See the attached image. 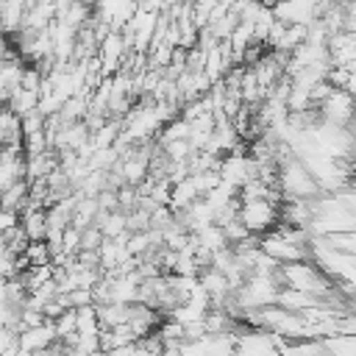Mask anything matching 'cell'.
I'll return each instance as SVG.
<instances>
[{"label": "cell", "instance_id": "1", "mask_svg": "<svg viewBox=\"0 0 356 356\" xmlns=\"http://www.w3.org/2000/svg\"><path fill=\"white\" fill-rule=\"evenodd\" d=\"M56 339V328H53V320H44L33 328H22L17 331V345H19V353H33V350H44L50 342Z\"/></svg>", "mask_w": 356, "mask_h": 356}, {"label": "cell", "instance_id": "2", "mask_svg": "<svg viewBox=\"0 0 356 356\" xmlns=\"http://www.w3.org/2000/svg\"><path fill=\"white\" fill-rule=\"evenodd\" d=\"M22 145V117L8 106H0V147Z\"/></svg>", "mask_w": 356, "mask_h": 356}, {"label": "cell", "instance_id": "3", "mask_svg": "<svg viewBox=\"0 0 356 356\" xmlns=\"http://www.w3.org/2000/svg\"><path fill=\"white\" fill-rule=\"evenodd\" d=\"M28 186H31V181L28 178H17V181H11L3 192H0V209H11V211H22L25 209V203H28Z\"/></svg>", "mask_w": 356, "mask_h": 356}, {"label": "cell", "instance_id": "4", "mask_svg": "<svg viewBox=\"0 0 356 356\" xmlns=\"http://www.w3.org/2000/svg\"><path fill=\"white\" fill-rule=\"evenodd\" d=\"M6 106L22 117V114H28V111H33V108L39 106V92H33V89H25V86H17V89L8 95Z\"/></svg>", "mask_w": 356, "mask_h": 356}, {"label": "cell", "instance_id": "5", "mask_svg": "<svg viewBox=\"0 0 356 356\" xmlns=\"http://www.w3.org/2000/svg\"><path fill=\"white\" fill-rule=\"evenodd\" d=\"M14 225H19V214L11 211V209H0V234L11 231Z\"/></svg>", "mask_w": 356, "mask_h": 356}, {"label": "cell", "instance_id": "6", "mask_svg": "<svg viewBox=\"0 0 356 356\" xmlns=\"http://www.w3.org/2000/svg\"><path fill=\"white\" fill-rule=\"evenodd\" d=\"M11 53H14V47H11V42H8V36L0 33V61H3L6 56H11Z\"/></svg>", "mask_w": 356, "mask_h": 356}, {"label": "cell", "instance_id": "7", "mask_svg": "<svg viewBox=\"0 0 356 356\" xmlns=\"http://www.w3.org/2000/svg\"><path fill=\"white\" fill-rule=\"evenodd\" d=\"M19 356H44V350H33V353H19Z\"/></svg>", "mask_w": 356, "mask_h": 356}]
</instances>
